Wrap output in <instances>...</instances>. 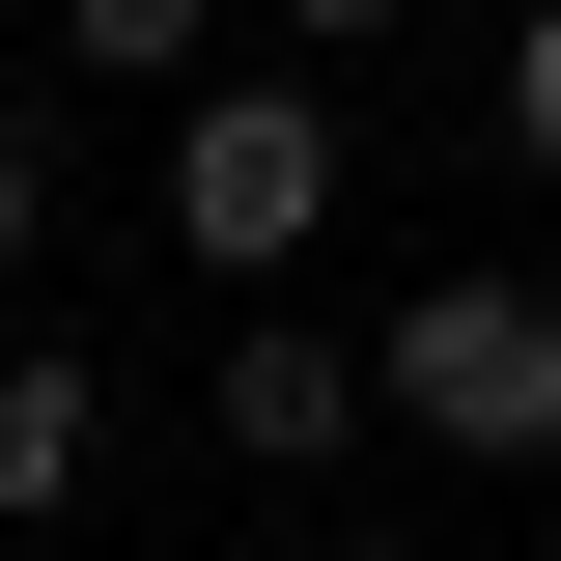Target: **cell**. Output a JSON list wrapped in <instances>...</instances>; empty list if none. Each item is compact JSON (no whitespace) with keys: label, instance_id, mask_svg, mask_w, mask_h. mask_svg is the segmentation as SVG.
Instances as JSON below:
<instances>
[{"label":"cell","instance_id":"obj_1","mask_svg":"<svg viewBox=\"0 0 561 561\" xmlns=\"http://www.w3.org/2000/svg\"><path fill=\"white\" fill-rule=\"evenodd\" d=\"M365 197V140H337V84H309V57H253V84H169V253H197V280H309V225H337Z\"/></svg>","mask_w":561,"mask_h":561},{"label":"cell","instance_id":"obj_2","mask_svg":"<svg viewBox=\"0 0 561 561\" xmlns=\"http://www.w3.org/2000/svg\"><path fill=\"white\" fill-rule=\"evenodd\" d=\"M365 365H393V421L449 449V478H561V280H505V253H478V280H421Z\"/></svg>","mask_w":561,"mask_h":561},{"label":"cell","instance_id":"obj_3","mask_svg":"<svg viewBox=\"0 0 561 561\" xmlns=\"http://www.w3.org/2000/svg\"><path fill=\"white\" fill-rule=\"evenodd\" d=\"M365 421H393V365H365L337 309H280V280H253V337H225V449H253V478H337Z\"/></svg>","mask_w":561,"mask_h":561},{"label":"cell","instance_id":"obj_4","mask_svg":"<svg viewBox=\"0 0 561 561\" xmlns=\"http://www.w3.org/2000/svg\"><path fill=\"white\" fill-rule=\"evenodd\" d=\"M84 478H113V393H84V337H57V365H0V534H57Z\"/></svg>","mask_w":561,"mask_h":561},{"label":"cell","instance_id":"obj_5","mask_svg":"<svg viewBox=\"0 0 561 561\" xmlns=\"http://www.w3.org/2000/svg\"><path fill=\"white\" fill-rule=\"evenodd\" d=\"M225 28H253V0H57V57H84V84H197Z\"/></svg>","mask_w":561,"mask_h":561},{"label":"cell","instance_id":"obj_6","mask_svg":"<svg viewBox=\"0 0 561 561\" xmlns=\"http://www.w3.org/2000/svg\"><path fill=\"white\" fill-rule=\"evenodd\" d=\"M505 140H534V169H561V0H534V28H505Z\"/></svg>","mask_w":561,"mask_h":561},{"label":"cell","instance_id":"obj_7","mask_svg":"<svg viewBox=\"0 0 561 561\" xmlns=\"http://www.w3.org/2000/svg\"><path fill=\"white\" fill-rule=\"evenodd\" d=\"M253 28H280V57H365V28H421V0H253Z\"/></svg>","mask_w":561,"mask_h":561},{"label":"cell","instance_id":"obj_8","mask_svg":"<svg viewBox=\"0 0 561 561\" xmlns=\"http://www.w3.org/2000/svg\"><path fill=\"white\" fill-rule=\"evenodd\" d=\"M28 225H57V140H28V113H0V280H28Z\"/></svg>","mask_w":561,"mask_h":561},{"label":"cell","instance_id":"obj_9","mask_svg":"<svg viewBox=\"0 0 561 561\" xmlns=\"http://www.w3.org/2000/svg\"><path fill=\"white\" fill-rule=\"evenodd\" d=\"M280 561H393V534H280Z\"/></svg>","mask_w":561,"mask_h":561}]
</instances>
